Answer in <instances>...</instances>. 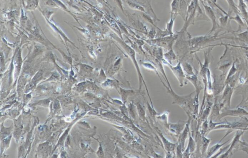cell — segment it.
<instances>
[{"mask_svg":"<svg viewBox=\"0 0 248 158\" xmlns=\"http://www.w3.org/2000/svg\"><path fill=\"white\" fill-rule=\"evenodd\" d=\"M245 131L244 130H237L232 141L230 144L229 149L221 154L219 158H229L233 155L232 151L234 149L237 151H242L248 154V143L245 141L241 140V137L244 134Z\"/></svg>","mask_w":248,"mask_h":158,"instance_id":"6da1fadb","label":"cell"},{"mask_svg":"<svg viewBox=\"0 0 248 158\" xmlns=\"http://www.w3.org/2000/svg\"><path fill=\"white\" fill-rule=\"evenodd\" d=\"M246 122H219V124L215 128L214 131L219 130H248V121Z\"/></svg>","mask_w":248,"mask_h":158,"instance_id":"7a4b0ae2","label":"cell"},{"mask_svg":"<svg viewBox=\"0 0 248 158\" xmlns=\"http://www.w3.org/2000/svg\"><path fill=\"white\" fill-rule=\"evenodd\" d=\"M248 116V111L245 109L244 108L240 107L235 109L222 110L218 117L219 120H221L222 118L227 116H237L243 118V117H245V116Z\"/></svg>","mask_w":248,"mask_h":158,"instance_id":"3957f363","label":"cell"},{"mask_svg":"<svg viewBox=\"0 0 248 158\" xmlns=\"http://www.w3.org/2000/svg\"><path fill=\"white\" fill-rule=\"evenodd\" d=\"M234 92V88H232L228 84L225 85L223 94L221 96V101L225 107L230 108L231 100Z\"/></svg>","mask_w":248,"mask_h":158,"instance_id":"277c9868","label":"cell"},{"mask_svg":"<svg viewBox=\"0 0 248 158\" xmlns=\"http://www.w3.org/2000/svg\"><path fill=\"white\" fill-rule=\"evenodd\" d=\"M233 130H229V131L227 132L226 134L223 137L220 141L217 144H215L214 145H212V147H210L208 148L207 149V152H206V157L207 158H211L218 151L220 150L221 148H223L225 144H226L228 142L230 141V140H228L227 141L225 142L224 143H221V142L223 141V139H224L227 135H229V134H230L231 132H233Z\"/></svg>","mask_w":248,"mask_h":158,"instance_id":"5b68a950","label":"cell"},{"mask_svg":"<svg viewBox=\"0 0 248 158\" xmlns=\"http://www.w3.org/2000/svg\"><path fill=\"white\" fill-rule=\"evenodd\" d=\"M219 39H220V38L216 36H199V37L194 38L192 39L191 42H192V46L193 47H196L202 44H205L206 43L219 40Z\"/></svg>","mask_w":248,"mask_h":158,"instance_id":"8992f818","label":"cell"},{"mask_svg":"<svg viewBox=\"0 0 248 158\" xmlns=\"http://www.w3.org/2000/svg\"><path fill=\"white\" fill-rule=\"evenodd\" d=\"M203 7L205 8L206 14L208 16L210 19L211 20V22L212 23V28H211V30L209 32L210 33H211L215 31L220 26H219V24H218V23H217V22L216 17L215 13L214 12L211 7H209L208 5H205L203 3Z\"/></svg>","mask_w":248,"mask_h":158,"instance_id":"52a82bcc","label":"cell"},{"mask_svg":"<svg viewBox=\"0 0 248 158\" xmlns=\"http://www.w3.org/2000/svg\"><path fill=\"white\" fill-rule=\"evenodd\" d=\"M189 143H188V147L185 151L183 152V158H189V156L191 154L193 153L196 149V142L191 135V132H189Z\"/></svg>","mask_w":248,"mask_h":158,"instance_id":"ba28073f","label":"cell"},{"mask_svg":"<svg viewBox=\"0 0 248 158\" xmlns=\"http://www.w3.org/2000/svg\"><path fill=\"white\" fill-rule=\"evenodd\" d=\"M191 121V116H189V121L187 122L184 129L183 131H182L180 134L179 135V138L178 141V144H180L181 145L182 147L183 148V151L184 150L185 143L186 140L188 138V135H189V133L190 132L189 131V124Z\"/></svg>","mask_w":248,"mask_h":158,"instance_id":"9c48e42d","label":"cell"},{"mask_svg":"<svg viewBox=\"0 0 248 158\" xmlns=\"http://www.w3.org/2000/svg\"><path fill=\"white\" fill-rule=\"evenodd\" d=\"M187 122L179 121L177 123L170 124V125H168L169 130L172 132H173V134L177 135H179L184 129Z\"/></svg>","mask_w":248,"mask_h":158,"instance_id":"30bf717a","label":"cell"},{"mask_svg":"<svg viewBox=\"0 0 248 158\" xmlns=\"http://www.w3.org/2000/svg\"><path fill=\"white\" fill-rule=\"evenodd\" d=\"M170 67L174 72V74L175 75L176 77L179 81L181 86H182L184 82V79L185 78V74L181 67V63L179 62L176 67H173L172 66H170Z\"/></svg>","mask_w":248,"mask_h":158,"instance_id":"8fae6325","label":"cell"},{"mask_svg":"<svg viewBox=\"0 0 248 158\" xmlns=\"http://www.w3.org/2000/svg\"><path fill=\"white\" fill-rule=\"evenodd\" d=\"M213 108L211 112L212 116H217L218 117L224 105L221 102H217L215 99V103L213 105Z\"/></svg>","mask_w":248,"mask_h":158,"instance_id":"7c38bea8","label":"cell"},{"mask_svg":"<svg viewBox=\"0 0 248 158\" xmlns=\"http://www.w3.org/2000/svg\"><path fill=\"white\" fill-rule=\"evenodd\" d=\"M211 141V139L207 138L205 136H202V140H201V146H200L202 155H204L206 153V154L209 145Z\"/></svg>","mask_w":248,"mask_h":158,"instance_id":"4fadbf2b","label":"cell"},{"mask_svg":"<svg viewBox=\"0 0 248 158\" xmlns=\"http://www.w3.org/2000/svg\"><path fill=\"white\" fill-rule=\"evenodd\" d=\"M157 132L159 133V135H160V137L161 138V139L163 140L165 149L167 151V152H170L174 151V148H175V144H172V143H170L168 140H167L165 138H164L163 135L162 134L159 133V131H157Z\"/></svg>","mask_w":248,"mask_h":158,"instance_id":"5bb4252c","label":"cell"},{"mask_svg":"<svg viewBox=\"0 0 248 158\" xmlns=\"http://www.w3.org/2000/svg\"><path fill=\"white\" fill-rule=\"evenodd\" d=\"M238 7L239 13H241L245 18H248V12L246 9H247V5H246L245 2L244 0H238Z\"/></svg>","mask_w":248,"mask_h":158,"instance_id":"9a60e30c","label":"cell"},{"mask_svg":"<svg viewBox=\"0 0 248 158\" xmlns=\"http://www.w3.org/2000/svg\"><path fill=\"white\" fill-rule=\"evenodd\" d=\"M54 2H55L56 4L57 5L58 7V8H60V9H62L63 10L65 11L67 13H68L69 14L71 15V16L74 18L78 22V19H76V18L75 16L72 13H71V11L69 10V9H68L67 7H66V5L64 4V3L62 2V1H61L60 0H53Z\"/></svg>","mask_w":248,"mask_h":158,"instance_id":"2e32d148","label":"cell"},{"mask_svg":"<svg viewBox=\"0 0 248 158\" xmlns=\"http://www.w3.org/2000/svg\"><path fill=\"white\" fill-rule=\"evenodd\" d=\"M237 72V68L235 67V62L234 61L231 67L230 68L228 73L227 75L226 78L225 79V82H224V85H225V82H226L228 80H229L232 77L235 75L236 74Z\"/></svg>","mask_w":248,"mask_h":158,"instance_id":"e0dca14e","label":"cell"},{"mask_svg":"<svg viewBox=\"0 0 248 158\" xmlns=\"http://www.w3.org/2000/svg\"><path fill=\"white\" fill-rule=\"evenodd\" d=\"M209 123L207 121V119L205 120V121L202 123L201 130L200 131L202 136H205L206 134H208L209 130Z\"/></svg>","mask_w":248,"mask_h":158,"instance_id":"ac0fdd59","label":"cell"},{"mask_svg":"<svg viewBox=\"0 0 248 158\" xmlns=\"http://www.w3.org/2000/svg\"><path fill=\"white\" fill-rule=\"evenodd\" d=\"M183 69L185 72L188 75V76H192L195 74L192 66L187 63H184L183 64Z\"/></svg>","mask_w":248,"mask_h":158,"instance_id":"d6986e66","label":"cell"},{"mask_svg":"<svg viewBox=\"0 0 248 158\" xmlns=\"http://www.w3.org/2000/svg\"><path fill=\"white\" fill-rule=\"evenodd\" d=\"M226 1L232 11H233L236 14H238L239 12L238 9V6L236 5L234 0H226Z\"/></svg>","mask_w":248,"mask_h":158,"instance_id":"ffe728a7","label":"cell"},{"mask_svg":"<svg viewBox=\"0 0 248 158\" xmlns=\"http://www.w3.org/2000/svg\"><path fill=\"white\" fill-rule=\"evenodd\" d=\"M237 36L240 40L248 44V31H246L239 33L237 35Z\"/></svg>","mask_w":248,"mask_h":158,"instance_id":"44dd1931","label":"cell"},{"mask_svg":"<svg viewBox=\"0 0 248 158\" xmlns=\"http://www.w3.org/2000/svg\"><path fill=\"white\" fill-rule=\"evenodd\" d=\"M206 1L209 4L210 7L217 8L218 9H220V10L225 15L229 14L228 13H227L223 9H222L219 5H218L217 4V0H206Z\"/></svg>","mask_w":248,"mask_h":158,"instance_id":"7402d4cb","label":"cell"},{"mask_svg":"<svg viewBox=\"0 0 248 158\" xmlns=\"http://www.w3.org/2000/svg\"><path fill=\"white\" fill-rule=\"evenodd\" d=\"M229 19L230 20L233 19V20L235 21L240 26H244V23L243 22V21L242 20L241 17L239 16V14H236V16H235V17H230V16H229Z\"/></svg>","mask_w":248,"mask_h":158,"instance_id":"603a6c76","label":"cell"},{"mask_svg":"<svg viewBox=\"0 0 248 158\" xmlns=\"http://www.w3.org/2000/svg\"><path fill=\"white\" fill-rule=\"evenodd\" d=\"M229 19V14L225 15L224 16H222L219 18V21L221 26L223 27H225Z\"/></svg>","mask_w":248,"mask_h":158,"instance_id":"cb8c5ba5","label":"cell"},{"mask_svg":"<svg viewBox=\"0 0 248 158\" xmlns=\"http://www.w3.org/2000/svg\"><path fill=\"white\" fill-rule=\"evenodd\" d=\"M229 146H230V145H227L226 147H224V148H221V149L219 150L212 157H211V158H219V156H220L221 154H223V153H224L225 151L228 148H229Z\"/></svg>","mask_w":248,"mask_h":158,"instance_id":"d4e9b609","label":"cell"},{"mask_svg":"<svg viewBox=\"0 0 248 158\" xmlns=\"http://www.w3.org/2000/svg\"><path fill=\"white\" fill-rule=\"evenodd\" d=\"M183 148L181 145L178 144L177 148V158H182L183 153Z\"/></svg>","mask_w":248,"mask_h":158,"instance_id":"484cf974","label":"cell"},{"mask_svg":"<svg viewBox=\"0 0 248 158\" xmlns=\"http://www.w3.org/2000/svg\"><path fill=\"white\" fill-rule=\"evenodd\" d=\"M42 78V72L41 71H39L34 76V77L33 78V80H32V82H33V83L37 82L38 81L41 80Z\"/></svg>","mask_w":248,"mask_h":158,"instance_id":"4316f807","label":"cell"},{"mask_svg":"<svg viewBox=\"0 0 248 158\" xmlns=\"http://www.w3.org/2000/svg\"><path fill=\"white\" fill-rule=\"evenodd\" d=\"M165 55V58L168 59V60L171 61L173 60H174L175 59V55L173 53V50H171V51L168 53H167L164 54Z\"/></svg>","mask_w":248,"mask_h":158,"instance_id":"83f0119b","label":"cell"},{"mask_svg":"<svg viewBox=\"0 0 248 158\" xmlns=\"http://www.w3.org/2000/svg\"><path fill=\"white\" fill-rule=\"evenodd\" d=\"M46 5H48L51 7L55 8H59L56 4L53 1V0H48L46 3Z\"/></svg>","mask_w":248,"mask_h":158,"instance_id":"f1b7e54d","label":"cell"},{"mask_svg":"<svg viewBox=\"0 0 248 158\" xmlns=\"http://www.w3.org/2000/svg\"><path fill=\"white\" fill-rule=\"evenodd\" d=\"M129 5L130 7L133 8H134V9H138V10H139L144 11V9H143V8L141 7H139L138 5H137V4H133V3L130 2L129 3Z\"/></svg>","mask_w":248,"mask_h":158,"instance_id":"f546056e","label":"cell"},{"mask_svg":"<svg viewBox=\"0 0 248 158\" xmlns=\"http://www.w3.org/2000/svg\"><path fill=\"white\" fill-rule=\"evenodd\" d=\"M97 154L99 157H103V151L102 148L100 144H99V150L97 151Z\"/></svg>","mask_w":248,"mask_h":158,"instance_id":"4dcf8cb0","label":"cell"},{"mask_svg":"<svg viewBox=\"0 0 248 158\" xmlns=\"http://www.w3.org/2000/svg\"><path fill=\"white\" fill-rule=\"evenodd\" d=\"M245 104H248V97L247 98V100H246Z\"/></svg>","mask_w":248,"mask_h":158,"instance_id":"1f68e13d","label":"cell"}]
</instances>
